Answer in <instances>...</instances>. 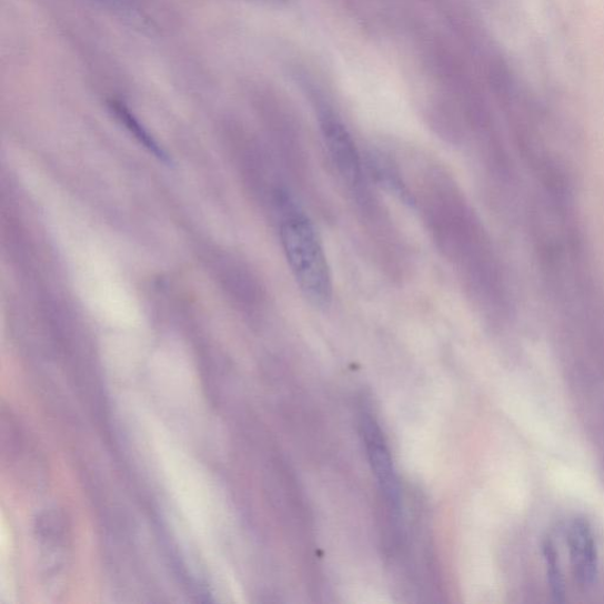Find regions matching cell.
Wrapping results in <instances>:
<instances>
[{"label":"cell","instance_id":"6da1fadb","mask_svg":"<svg viewBox=\"0 0 604 604\" xmlns=\"http://www.w3.org/2000/svg\"><path fill=\"white\" fill-rule=\"evenodd\" d=\"M280 236L290 269L302 293L318 308L333 296L328 258L310 219L289 201L283 204Z\"/></svg>","mask_w":604,"mask_h":604},{"label":"cell","instance_id":"8992f818","mask_svg":"<svg viewBox=\"0 0 604 604\" xmlns=\"http://www.w3.org/2000/svg\"><path fill=\"white\" fill-rule=\"evenodd\" d=\"M544 558L546 562V573L550 576V583L554 596L557 600L564 595L563 577L558 563L556 547L551 538H547L543 545Z\"/></svg>","mask_w":604,"mask_h":604},{"label":"cell","instance_id":"3957f363","mask_svg":"<svg viewBox=\"0 0 604 604\" xmlns=\"http://www.w3.org/2000/svg\"><path fill=\"white\" fill-rule=\"evenodd\" d=\"M362 433L373 474L390 506L395 509L400 503V489L383 433L369 415H363Z\"/></svg>","mask_w":604,"mask_h":604},{"label":"cell","instance_id":"7a4b0ae2","mask_svg":"<svg viewBox=\"0 0 604 604\" xmlns=\"http://www.w3.org/2000/svg\"><path fill=\"white\" fill-rule=\"evenodd\" d=\"M321 127H323L329 154L339 175L358 191L364 182L363 163L350 132L333 118H325Z\"/></svg>","mask_w":604,"mask_h":604},{"label":"cell","instance_id":"277c9868","mask_svg":"<svg viewBox=\"0 0 604 604\" xmlns=\"http://www.w3.org/2000/svg\"><path fill=\"white\" fill-rule=\"evenodd\" d=\"M572 570L580 587H588L597 576V547L592 528L584 520L575 519L565 528Z\"/></svg>","mask_w":604,"mask_h":604},{"label":"cell","instance_id":"5b68a950","mask_svg":"<svg viewBox=\"0 0 604 604\" xmlns=\"http://www.w3.org/2000/svg\"><path fill=\"white\" fill-rule=\"evenodd\" d=\"M115 111L121 121L128 127L131 134L134 135L141 142V144H143L150 151L151 154L157 157L163 163H170V159L162 147H160L153 137L148 134V131L143 129L134 117H131V113H129L122 107H115Z\"/></svg>","mask_w":604,"mask_h":604}]
</instances>
